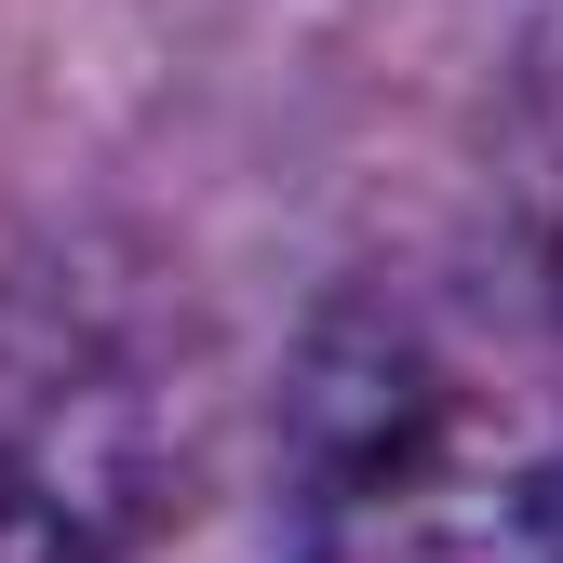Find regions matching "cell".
<instances>
[{
  "label": "cell",
  "mask_w": 563,
  "mask_h": 563,
  "mask_svg": "<svg viewBox=\"0 0 563 563\" xmlns=\"http://www.w3.org/2000/svg\"><path fill=\"white\" fill-rule=\"evenodd\" d=\"M296 563H563V402L416 335H349L309 389Z\"/></svg>",
  "instance_id": "cell-1"
}]
</instances>
